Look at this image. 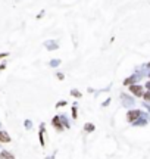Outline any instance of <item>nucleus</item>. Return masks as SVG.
<instances>
[{
    "label": "nucleus",
    "mask_w": 150,
    "mask_h": 159,
    "mask_svg": "<svg viewBox=\"0 0 150 159\" xmlns=\"http://www.w3.org/2000/svg\"><path fill=\"white\" fill-rule=\"evenodd\" d=\"M84 130H85L87 133H91V131H94V125H93V124H85Z\"/></svg>",
    "instance_id": "obj_10"
},
{
    "label": "nucleus",
    "mask_w": 150,
    "mask_h": 159,
    "mask_svg": "<svg viewBox=\"0 0 150 159\" xmlns=\"http://www.w3.org/2000/svg\"><path fill=\"white\" fill-rule=\"evenodd\" d=\"M146 87H147V90H150V81H147V82H146Z\"/></svg>",
    "instance_id": "obj_20"
},
{
    "label": "nucleus",
    "mask_w": 150,
    "mask_h": 159,
    "mask_svg": "<svg viewBox=\"0 0 150 159\" xmlns=\"http://www.w3.org/2000/svg\"><path fill=\"white\" fill-rule=\"evenodd\" d=\"M130 91L134 94V96H137V97H141L143 96V85H138V84H133V85H130Z\"/></svg>",
    "instance_id": "obj_4"
},
{
    "label": "nucleus",
    "mask_w": 150,
    "mask_h": 159,
    "mask_svg": "<svg viewBox=\"0 0 150 159\" xmlns=\"http://www.w3.org/2000/svg\"><path fill=\"white\" fill-rule=\"evenodd\" d=\"M6 56H7V53H0V59H1V58H6Z\"/></svg>",
    "instance_id": "obj_18"
},
{
    "label": "nucleus",
    "mask_w": 150,
    "mask_h": 159,
    "mask_svg": "<svg viewBox=\"0 0 150 159\" xmlns=\"http://www.w3.org/2000/svg\"><path fill=\"white\" fill-rule=\"evenodd\" d=\"M9 141H10L9 134L4 133V131H0V143H9Z\"/></svg>",
    "instance_id": "obj_7"
},
{
    "label": "nucleus",
    "mask_w": 150,
    "mask_h": 159,
    "mask_svg": "<svg viewBox=\"0 0 150 159\" xmlns=\"http://www.w3.org/2000/svg\"><path fill=\"white\" fill-rule=\"evenodd\" d=\"M25 127H27V128H30V127H31V122H30V121H27V122H25Z\"/></svg>",
    "instance_id": "obj_17"
},
{
    "label": "nucleus",
    "mask_w": 150,
    "mask_h": 159,
    "mask_svg": "<svg viewBox=\"0 0 150 159\" xmlns=\"http://www.w3.org/2000/svg\"><path fill=\"white\" fill-rule=\"evenodd\" d=\"M53 127H55L58 131H62V130H63L62 121H60V118H59V117H55V118H53Z\"/></svg>",
    "instance_id": "obj_6"
},
{
    "label": "nucleus",
    "mask_w": 150,
    "mask_h": 159,
    "mask_svg": "<svg viewBox=\"0 0 150 159\" xmlns=\"http://www.w3.org/2000/svg\"><path fill=\"white\" fill-rule=\"evenodd\" d=\"M58 65H60V61H59V59H53V61L50 62V66H58Z\"/></svg>",
    "instance_id": "obj_12"
},
{
    "label": "nucleus",
    "mask_w": 150,
    "mask_h": 159,
    "mask_svg": "<svg viewBox=\"0 0 150 159\" xmlns=\"http://www.w3.org/2000/svg\"><path fill=\"white\" fill-rule=\"evenodd\" d=\"M60 118V121H62V124L65 125V127H69V124H68V121H66V118L65 117H59Z\"/></svg>",
    "instance_id": "obj_14"
},
{
    "label": "nucleus",
    "mask_w": 150,
    "mask_h": 159,
    "mask_svg": "<svg viewBox=\"0 0 150 159\" xmlns=\"http://www.w3.org/2000/svg\"><path fill=\"white\" fill-rule=\"evenodd\" d=\"M140 115H141V111H138V109H130L128 114H127V119H128V122L133 124L135 119L140 118Z\"/></svg>",
    "instance_id": "obj_1"
},
{
    "label": "nucleus",
    "mask_w": 150,
    "mask_h": 159,
    "mask_svg": "<svg viewBox=\"0 0 150 159\" xmlns=\"http://www.w3.org/2000/svg\"><path fill=\"white\" fill-rule=\"evenodd\" d=\"M149 78H150V74H149Z\"/></svg>",
    "instance_id": "obj_22"
},
{
    "label": "nucleus",
    "mask_w": 150,
    "mask_h": 159,
    "mask_svg": "<svg viewBox=\"0 0 150 159\" xmlns=\"http://www.w3.org/2000/svg\"><path fill=\"white\" fill-rule=\"evenodd\" d=\"M144 66H146L147 69H150V62H149V63H147V65H144Z\"/></svg>",
    "instance_id": "obj_21"
},
{
    "label": "nucleus",
    "mask_w": 150,
    "mask_h": 159,
    "mask_svg": "<svg viewBox=\"0 0 150 159\" xmlns=\"http://www.w3.org/2000/svg\"><path fill=\"white\" fill-rule=\"evenodd\" d=\"M71 94L75 96V97H81V93H79L78 90H72V91H71Z\"/></svg>",
    "instance_id": "obj_13"
},
{
    "label": "nucleus",
    "mask_w": 150,
    "mask_h": 159,
    "mask_svg": "<svg viewBox=\"0 0 150 159\" xmlns=\"http://www.w3.org/2000/svg\"><path fill=\"white\" fill-rule=\"evenodd\" d=\"M121 100H122V105L125 108H133L135 105V100L133 97H130L128 94H121Z\"/></svg>",
    "instance_id": "obj_2"
},
{
    "label": "nucleus",
    "mask_w": 150,
    "mask_h": 159,
    "mask_svg": "<svg viewBox=\"0 0 150 159\" xmlns=\"http://www.w3.org/2000/svg\"><path fill=\"white\" fill-rule=\"evenodd\" d=\"M0 156H1V159H15L12 153H9V152H6V150H3V152L0 153Z\"/></svg>",
    "instance_id": "obj_8"
},
{
    "label": "nucleus",
    "mask_w": 150,
    "mask_h": 159,
    "mask_svg": "<svg viewBox=\"0 0 150 159\" xmlns=\"http://www.w3.org/2000/svg\"><path fill=\"white\" fill-rule=\"evenodd\" d=\"M72 117H74V118H76V108H72Z\"/></svg>",
    "instance_id": "obj_15"
},
{
    "label": "nucleus",
    "mask_w": 150,
    "mask_h": 159,
    "mask_svg": "<svg viewBox=\"0 0 150 159\" xmlns=\"http://www.w3.org/2000/svg\"><path fill=\"white\" fill-rule=\"evenodd\" d=\"M149 121H150V117H149V115H146V114H143V112H141L140 118L135 119V121L133 122V125H135V127H143V125H146Z\"/></svg>",
    "instance_id": "obj_3"
},
{
    "label": "nucleus",
    "mask_w": 150,
    "mask_h": 159,
    "mask_svg": "<svg viewBox=\"0 0 150 159\" xmlns=\"http://www.w3.org/2000/svg\"><path fill=\"white\" fill-rule=\"evenodd\" d=\"M44 46L47 47V50H56L59 44H58V43H56L55 40H47V41L44 43Z\"/></svg>",
    "instance_id": "obj_5"
},
{
    "label": "nucleus",
    "mask_w": 150,
    "mask_h": 159,
    "mask_svg": "<svg viewBox=\"0 0 150 159\" xmlns=\"http://www.w3.org/2000/svg\"><path fill=\"white\" fill-rule=\"evenodd\" d=\"M58 78H59V80H63V74H58Z\"/></svg>",
    "instance_id": "obj_19"
},
{
    "label": "nucleus",
    "mask_w": 150,
    "mask_h": 159,
    "mask_svg": "<svg viewBox=\"0 0 150 159\" xmlns=\"http://www.w3.org/2000/svg\"><path fill=\"white\" fill-rule=\"evenodd\" d=\"M143 99H144V102H150V90H147L146 93H143V96H141Z\"/></svg>",
    "instance_id": "obj_11"
},
{
    "label": "nucleus",
    "mask_w": 150,
    "mask_h": 159,
    "mask_svg": "<svg viewBox=\"0 0 150 159\" xmlns=\"http://www.w3.org/2000/svg\"><path fill=\"white\" fill-rule=\"evenodd\" d=\"M43 133H44V125L40 127V143L41 146H44V139H43Z\"/></svg>",
    "instance_id": "obj_9"
},
{
    "label": "nucleus",
    "mask_w": 150,
    "mask_h": 159,
    "mask_svg": "<svg viewBox=\"0 0 150 159\" xmlns=\"http://www.w3.org/2000/svg\"><path fill=\"white\" fill-rule=\"evenodd\" d=\"M143 106H144V108H146V109L150 112V105H147V102H144V105H143Z\"/></svg>",
    "instance_id": "obj_16"
}]
</instances>
